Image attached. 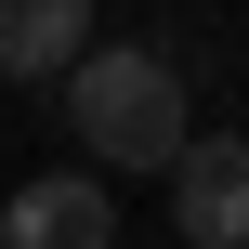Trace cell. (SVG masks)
<instances>
[{"label": "cell", "instance_id": "4", "mask_svg": "<svg viewBox=\"0 0 249 249\" xmlns=\"http://www.w3.org/2000/svg\"><path fill=\"white\" fill-rule=\"evenodd\" d=\"M92 39V0H0V79H66Z\"/></svg>", "mask_w": 249, "mask_h": 249}, {"label": "cell", "instance_id": "2", "mask_svg": "<svg viewBox=\"0 0 249 249\" xmlns=\"http://www.w3.org/2000/svg\"><path fill=\"white\" fill-rule=\"evenodd\" d=\"M171 223H184V249H249V144L236 131L171 158Z\"/></svg>", "mask_w": 249, "mask_h": 249}, {"label": "cell", "instance_id": "1", "mask_svg": "<svg viewBox=\"0 0 249 249\" xmlns=\"http://www.w3.org/2000/svg\"><path fill=\"white\" fill-rule=\"evenodd\" d=\"M53 92H66V131H79L92 184H118V171H171V158L197 144V118H184V66H171L158 39H92Z\"/></svg>", "mask_w": 249, "mask_h": 249}, {"label": "cell", "instance_id": "3", "mask_svg": "<svg viewBox=\"0 0 249 249\" xmlns=\"http://www.w3.org/2000/svg\"><path fill=\"white\" fill-rule=\"evenodd\" d=\"M0 249H118V197L92 171H39V184H13Z\"/></svg>", "mask_w": 249, "mask_h": 249}]
</instances>
